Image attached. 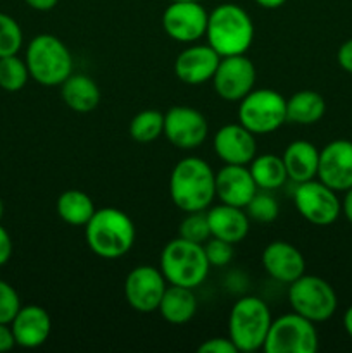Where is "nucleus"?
Here are the masks:
<instances>
[{
	"mask_svg": "<svg viewBox=\"0 0 352 353\" xmlns=\"http://www.w3.org/2000/svg\"><path fill=\"white\" fill-rule=\"evenodd\" d=\"M169 195L185 214L207 210L216 199V172L204 159H182L169 176Z\"/></svg>",
	"mask_w": 352,
	"mask_h": 353,
	"instance_id": "obj_1",
	"label": "nucleus"
},
{
	"mask_svg": "<svg viewBox=\"0 0 352 353\" xmlns=\"http://www.w3.org/2000/svg\"><path fill=\"white\" fill-rule=\"evenodd\" d=\"M137 230L126 212L116 207L97 209L85 226V241L100 259L116 261L133 248Z\"/></svg>",
	"mask_w": 352,
	"mask_h": 353,
	"instance_id": "obj_2",
	"label": "nucleus"
},
{
	"mask_svg": "<svg viewBox=\"0 0 352 353\" xmlns=\"http://www.w3.org/2000/svg\"><path fill=\"white\" fill-rule=\"evenodd\" d=\"M254 23L244 7L237 3H219L209 12L207 43L221 55L245 54L254 40Z\"/></svg>",
	"mask_w": 352,
	"mask_h": 353,
	"instance_id": "obj_3",
	"label": "nucleus"
},
{
	"mask_svg": "<svg viewBox=\"0 0 352 353\" xmlns=\"http://www.w3.org/2000/svg\"><path fill=\"white\" fill-rule=\"evenodd\" d=\"M159 269L168 285L195 290L209 276L211 264L206 257L204 245L178 236L168 241L162 248Z\"/></svg>",
	"mask_w": 352,
	"mask_h": 353,
	"instance_id": "obj_4",
	"label": "nucleus"
},
{
	"mask_svg": "<svg viewBox=\"0 0 352 353\" xmlns=\"http://www.w3.org/2000/svg\"><path fill=\"white\" fill-rule=\"evenodd\" d=\"M28 71L31 79L43 86H61L72 74V55L61 38L41 33L26 47Z\"/></svg>",
	"mask_w": 352,
	"mask_h": 353,
	"instance_id": "obj_5",
	"label": "nucleus"
},
{
	"mask_svg": "<svg viewBox=\"0 0 352 353\" xmlns=\"http://www.w3.org/2000/svg\"><path fill=\"white\" fill-rule=\"evenodd\" d=\"M271 323V312L264 300L259 296H244L237 300L230 310L228 338L233 341L238 353L262 350Z\"/></svg>",
	"mask_w": 352,
	"mask_h": 353,
	"instance_id": "obj_6",
	"label": "nucleus"
},
{
	"mask_svg": "<svg viewBox=\"0 0 352 353\" xmlns=\"http://www.w3.org/2000/svg\"><path fill=\"white\" fill-rule=\"evenodd\" d=\"M238 123L248 131L268 134L286 123V99L271 88H254L238 102Z\"/></svg>",
	"mask_w": 352,
	"mask_h": 353,
	"instance_id": "obj_7",
	"label": "nucleus"
},
{
	"mask_svg": "<svg viewBox=\"0 0 352 353\" xmlns=\"http://www.w3.org/2000/svg\"><path fill=\"white\" fill-rule=\"evenodd\" d=\"M289 303L293 312L317 324L335 316L338 299L330 283L320 276L304 272L300 278L289 285Z\"/></svg>",
	"mask_w": 352,
	"mask_h": 353,
	"instance_id": "obj_8",
	"label": "nucleus"
},
{
	"mask_svg": "<svg viewBox=\"0 0 352 353\" xmlns=\"http://www.w3.org/2000/svg\"><path fill=\"white\" fill-rule=\"evenodd\" d=\"M320 347V336L314 323L290 314L273 319L262 350L266 353H314Z\"/></svg>",
	"mask_w": 352,
	"mask_h": 353,
	"instance_id": "obj_9",
	"label": "nucleus"
},
{
	"mask_svg": "<svg viewBox=\"0 0 352 353\" xmlns=\"http://www.w3.org/2000/svg\"><path fill=\"white\" fill-rule=\"evenodd\" d=\"M293 205L297 212L314 226H330L342 216V202L337 192L317 178L295 186Z\"/></svg>",
	"mask_w": 352,
	"mask_h": 353,
	"instance_id": "obj_10",
	"label": "nucleus"
},
{
	"mask_svg": "<svg viewBox=\"0 0 352 353\" xmlns=\"http://www.w3.org/2000/svg\"><path fill=\"white\" fill-rule=\"evenodd\" d=\"M209 12L200 0H175L162 12V28L171 40L195 43L206 37Z\"/></svg>",
	"mask_w": 352,
	"mask_h": 353,
	"instance_id": "obj_11",
	"label": "nucleus"
},
{
	"mask_svg": "<svg viewBox=\"0 0 352 353\" xmlns=\"http://www.w3.org/2000/svg\"><path fill=\"white\" fill-rule=\"evenodd\" d=\"M255 65L245 54L221 57L213 85L217 95L226 102H240L255 86Z\"/></svg>",
	"mask_w": 352,
	"mask_h": 353,
	"instance_id": "obj_12",
	"label": "nucleus"
},
{
	"mask_svg": "<svg viewBox=\"0 0 352 353\" xmlns=\"http://www.w3.org/2000/svg\"><path fill=\"white\" fill-rule=\"evenodd\" d=\"M166 288L168 281L162 276L161 269L152 265H137L124 279V299L137 312L150 314L157 310Z\"/></svg>",
	"mask_w": 352,
	"mask_h": 353,
	"instance_id": "obj_13",
	"label": "nucleus"
},
{
	"mask_svg": "<svg viewBox=\"0 0 352 353\" xmlns=\"http://www.w3.org/2000/svg\"><path fill=\"white\" fill-rule=\"evenodd\" d=\"M209 124L200 110L175 105L164 114V137L179 150H195L206 141Z\"/></svg>",
	"mask_w": 352,
	"mask_h": 353,
	"instance_id": "obj_14",
	"label": "nucleus"
},
{
	"mask_svg": "<svg viewBox=\"0 0 352 353\" xmlns=\"http://www.w3.org/2000/svg\"><path fill=\"white\" fill-rule=\"evenodd\" d=\"M316 178L337 193L352 188L351 140H333L321 148Z\"/></svg>",
	"mask_w": 352,
	"mask_h": 353,
	"instance_id": "obj_15",
	"label": "nucleus"
},
{
	"mask_svg": "<svg viewBox=\"0 0 352 353\" xmlns=\"http://www.w3.org/2000/svg\"><path fill=\"white\" fill-rule=\"evenodd\" d=\"M213 147L223 164L248 165L257 155L255 134L240 123L221 126L214 134Z\"/></svg>",
	"mask_w": 352,
	"mask_h": 353,
	"instance_id": "obj_16",
	"label": "nucleus"
},
{
	"mask_svg": "<svg viewBox=\"0 0 352 353\" xmlns=\"http://www.w3.org/2000/svg\"><path fill=\"white\" fill-rule=\"evenodd\" d=\"M262 268L275 281L290 285L306 272V259L295 245L276 240L262 250Z\"/></svg>",
	"mask_w": 352,
	"mask_h": 353,
	"instance_id": "obj_17",
	"label": "nucleus"
},
{
	"mask_svg": "<svg viewBox=\"0 0 352 353\" xmlns=\"http://www.w3.org/2000/svg\"><path fill=\"white\" fill-rule=\"evenodd\" d=\"M221 55L207 45H190L182 50L175 61V74L185 85H202L213 81Z\"/></svg>",
	"mask_w": 352,
	"mask_h": 353,
	"instance_id": "obj_18",
	"label": "nucleus"
},
{
	"mask_svg": "<svg viewBox=\"0 0 352 353\" xmlns=\"http://www.w3.org/2000/svg\"><path fill=\"white\" fill-rule=\"evenodd\" d=\"M257 190L248 165L224 164L216 172V199L221 203L245 209Z\"/></svg>",
	"mask_w": 352,
	"mask_h": 353,
	"instance_id": "obj_19",
	"label": "nucleus"
},
{
	"mask_svg": "<svg viewBox=\"0 0 352 353\" xmlns=\"http://www.w3.org/2000/svg\"><path fill=\"white\" fill-rule=\"evenodd\" d=\"M17 347L38 348L50 338L52 317L40 305H21L10 321Z\"/></svg>",
	"mask_w": 352,
	"mask_h": 353,
	"instance_id": "obj_20",
	"label": "nucleus"
},
{
	"mask_svg": "<svg viewBox=\"0 0 352 353\" xmlns=\"http://www.w3.org/2000/svg\"><path fill=\"white\" fill-rule=\"evenodd\" d=\"M207 221H209L211 236L219 238L231 245L240 243L245 240L251 230V219L242 207L228 205V203H217L206 210Z\"/></svg>",
	"mask_w": 352,
	"mask_h": 353,
	"instance_id": "obj_21",
	"label": "nucleus"
},
{
	"mask_svg": "<svg viewBox=\"0 0 352 353\" xmlns=\"http://www.w3.org/2000/svg\"><path fill=\"white\" fill-rule=\"evenodd\" d=\"M285 164L286 174L290 181L295 185L309 181L317 176V164H320V150L316 145L307 140H295L285 148L282 155Z\"/></svg>",
	"mask_w": 352,
	"mask_h": 353,
	"instance_id": "obj_22",
	"label": "nucleus"
},
{
	"mask_svg": "<svg viewBox=\"0 0 352 353\" xmlns=\"http://www.w3.org/2000/svg\"><path fill=\"white\" fill-rule=\"evenodd\" d=\"M197 309H199V303L192 288L169 285L162 295L157 312L166 323L173 326H182L195 317Z\"/></svg>",
	"mask_w": 352,
	"mask_h": 353,
	"instance_id": "obj_23",
	"label": "nucleus"
},
{
	"mask_svg": "<svg viewBox=\"0 0 352 353\" xmlns=\"http://www.w3.org/2000/svg\"><path fill=\"white\" fill-rule=\"evenodd\" d=\"M61 97L69 109L86 114L99 107L100 88L90 76L72 72L61 85Z\"/></svg>",
	"mask_w": 352,
	"mask_h": 353,
	"instance_id": "obj_24",
	"label": "nucleus"
},
{
	"mask_svg": "<svg viewBox=\"0 0 352 353\" xmlns=\"http://www.w3.org/2000/svg\"><path fill=\"white\" fill-rule=\"evenodd\" d=\"M326 102L323 95L314 90H300L286 99V123L309 126L323 119Z\"/></svg>",
	"mask_w": 352,
	"mask_h": 353,
	"instance_id": "obj_25",
	"label": "nucleus"
},
{
	"mask_svg": "<svg viewBox=\"0 0 352 353\" xmlns=\"http://www.w3.org/2000/svg\"><path fill=\"white\" fill-rule=\"evenodd\" d=\"M95 210L92 196L81 190H66L57 199V216L69 226H86Z\"/></svg>",
	"mask_w": 352,
	"mask_h": 353,
	"instance_id": "obj_26",
	"label": "nucleus"
},
{
	"mask_svg": "<svg viewBox=\"0 0 352 353\" xmlns=\"http://www.w3.org/2000/svg\"><path fill=\"white\" fill-rule=\"evenodd\" d=\"M248 169L257 188L266 190V192L282 188L289 179L283 159L275 154L255 155L254 161L248 164Z\"/></svg>",
	"mask_w": 352,
	"mask_h": 353,
	"instance_id": "obj_27",
	"label": "nucleus"
},
{
	"mask_svg": "<svg viewBox=\"0 0 352 353\" xmlns=\"http://www.w3.org/2000/svg\"><path fill=\"white\" fill-rule=\"evenodd\" d=\"M128 131L137 143H150L164 133V114L155 109L141 110L130 121Z\"/></svg>",
	"mask_w": 352,
	"mask_h": 353,
	"instance_id": "obj_28",
	"label": "nucleus"
},
{
	"mask_svg": "<svg viewBox=\"0 0 352 353\" xmlns=\"http://www.w3.org/2000/svg\"><path fill=\"white\" fill-rule=\"evenodd\" d=\"M30 78L26 61L19 55L0 57V88L9 93H16L26 86Z\"/></svg>",
	"mask_w": 352,
	"mask_h": 353,
	"instance_id": "obj_29",
	"label": "nucleus"
},
{
	"mask_svg": "<svg viewBox=\"0 0 352 353\" xmlns=\"http://www.w3.org/2000/svg\"><path fill=\"white\" fill-rule=\"evenodd\" d=\"M245 212H247L248 219L268 224L278 217L280 205L271 193L266 192V190H257V193L252 196V200L245 207Z\"/></svg>",
	"mask_w": 352,
	"mask_h": 353,
	"instance_id": "obj_30",
	"label": "nucleus"
},
{
	"mask_svg": "<svg viewBox=\"0 0 352 353\" xmlns=\"http://www.w3.org/2000/svg\"><path fill=\"white\" fill-rule=\"evenodd\" d=\"M23 30L12 16L0 12V57L16 55L23 48Z\"/></svg>",
	"mask_w": 352,
	"mask_h": 353,
	"instance_id": "obj_31",
	"label": "nucleus"
},
{
	"mask_svg": "<svg viewBox=\"0 0 352 353\" xmlns=\"http://www.w3.org/2000/svg\"><path fill=\"white\" fill-rule=\"evenodd\" d=\"M179 238L183 240L193 241V243L204 245L211 238V228L209 221H207L206 210H199V212H188L185 219L179 223Z\"/></svg>",
	"mask_w": 352,
	"mask_h": 353,
	"instance_id": "obj_32",
	"label": "nucleus"
},
{
	"mask_svg": "<svg viewBox=\"0 0 352 353\" xmlns=\"http://www.w3.org/2000/svg\"><path fill=\"white\" fill-rule=\"evenodd\" d=\"M204 250H206V257L209 261L211 268H224L233 259V245L219 240V238L211 236L204 243Z\"/></svg>",
	"mask_w": 352,
	"mask_h": 353,
	"instance_id": "obj_33",
	"label": "nucleus"
},
{
	"mask_svg": "<svg viewBox=\"0 0 352 353\" xmlns=\"http://www.w3.org/2000/svg\"><path fill=\"white\" fill-rule=\"evenodd\" d=\"M19 309L21 300L16 288L0 279V324H10Z\"/></svg>",
	"mask_w": 352,
	"mask_h": 353,
	"instance_id": "obj_34",
	"label": "nucleus"
},
{
	"mask_svg": "<svg viewBox=\"0 0 352 353\" xmlns=\"http://www.w3.org/2000/svg\"><path fill=\"white\" fill-rule=\"evenodd\" d=\"M199 353H238L237 347L230 338H209L204 343H200Z\"/></svg>",
	"mask_w": 352,
	"mask_h": 353,
	"instance_id": "obj_35",
	"label": "nucleus"
},
{
	"mask_svg": "<svg viewBox=\"0 0 352 353\" xmlns=\"http://www.w3.org/2000/svg\"><path fill=\"white\" fill-rule=\"evenodd\" d=\"M12 257V238L9 231L0 224V268L6 265Z\"/></svg>",
	"mask_w": 352,
	"mask_h": 353,
	"instance_id": "obj_36",
	"label": "nucleus"
},
{
	"mask_svg": "<svg viewBox=\"0 0 352 353\" xmlns=\"http://www.w3.org/2000/svg\"><path fill=\"white\" fill-rule=\"evenodd\" d=\"M337 62L345 72L352 74V38L345 40L337 52Z\"/></svg>",
	"mask_w": 352,
	"mask_h": 353,
	"instance_id": "obj_37",
	"label": "nucleus"
},
{
	"mask_svg": "<svg viewBox=\"0 0 352 353\" xmlns=\"http://www.w3.org/2000/svg\"><path fill=\"white\" fill-rule=\"evenodd\" d=\"M14 347H16V338L10 324H0V353L10 352Z\"/></svg>",
	"mask_w": 352,
	"mask_h": 353,
	"instance_id": "obj_38",
	"label": "nucleus"
},
{
	"mask_svg": "<svg viewBox=\"0 0 352 353\" xmlns=\"http://www.w3.org/2000/svg\"><path fill=\"white\" fill-rule=\"evenodd\" d=\"M24 3L33 10H38V12H48L57 6L59 0H24Z\"/></svg>",
	"mask_w": 352,
	"mask_h": 353,
	"instance_id": "obj_39",
	"label": "nucleus"
},
{
	"mask_svg": "<svg viewBox=\"0 0 352 353\" xmlns=\"http://www.w3.org/2000/svg\"><path fill=\"white\" fill-rule=\"evenodd\" d=\"M342 202V214H344L345 219L352 224V188L345 190L344 192V200Z\"/></svg>",
	"mask_w": 352,
	"mask_h": 353,
	"instance_id": "obj_40",
	"label": "nucleus"
},
{
	"mask_svg": "<svg viewBox=\"0 0 352 353\" xmlns=\"http://www.w3.org/2000/svg\"><path fill=\"white\" fill-rule=\"evenodd\" d=\"M257 6H261L262 9H278L282 7L286 0H254Z\"/></svg>",
	"mask_w": 352,
	"mask_h": 353,
	"instance_id": "obj_41",
	"label": "nucleus"
},
{
	"mask_svg": "<svg viewBox=\"0 0 352 353\" xmlns=\"http://www.w3.org/2000/svg\"><path fill=\"white\" fill-rule=\"evenodd\" d=\"M344 330L352 338V305L344 314Z\"/></svg>",
	"mask_w": 352,
	"mask_h": 353,
	"instance_id": "obj_42",
	"label": "nucleus"
},
{
	"mask_svg": "<svg viewBox=\"0 0 352 353\" xmlns=\"http://www.w3.org/2000/svg\"><path fill=\"white\" fill-rule=\"evenodd\" d=\"M3 210H6V207H3L2 199H0V221H2V217H3Z\"/></svg>",
	"mask_w": 352,
	"mask_h": 353,
	"instance_id": "obj_43",
	"label": "nucleus"
},
{
	"mask_svg": "<svg viewBox=\"0 0 352 353\" xmlns=\"http://www.w3.org/2000/svg\"><path fill=\"white\" fill-rule=\"evenodd\" d=\"M171 2H175V0H171Z\"/></svg>",
	"mask_w": 352,
	"mask_h": 353,
	"instance_id": "obj_44",
	"label": "nucleus"
}]
</instances>
